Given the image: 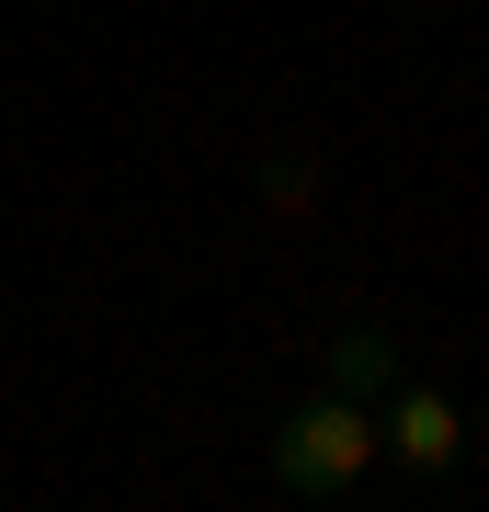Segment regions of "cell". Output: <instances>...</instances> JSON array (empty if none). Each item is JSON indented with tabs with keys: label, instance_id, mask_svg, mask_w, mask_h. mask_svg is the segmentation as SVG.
<instances>
[{
	"label": "cell",
	"instance_id": "1",
	"mask_svg": "<svg viewBox=\"0 0 489 512\" xmlns=\"http://www.w3.org/2000/svg\"><path fill=\"white\" fill-rule=\"evenodd\" d=\"M262 467H273V490H296V501H364V478L387 467L376 399H364V387H330V376H319L308 399L273 421Z\"/></svg>",
	"mask_w": 489,
	"mask_h": 512
},
{
	"label": "cell",
	"instance_id": "2",
	"mask_svg": "<svg viewBox=\"0 0 489 512\" xmlns=\"http://www.w3.org/2000/svg\"><path fill=\"white\" fill-rule=\"evenodd\" d=\"M376 433H387V467H399V478H455L467 444H478L467 410H455L433 376H410V387L387 376V387H376Z\"/></svg>",
	"mask_w": 489,
	"mask_h": 512
},
{
	"label": "cell",
	"instance_id": "3",
	"mask_svg": "<svg viewBox=\"0 0 489 512\" xmlns=\"http://www.w3.org/2000/svg\"><path fill=\"white\" fill-rule=\"evenodd\" d=\"M387 376H399V342H387L376 319H353V330H330V387H364V399H376Z\"/></svg>",
	"mask_w": 489,
	"mask_h": 512
},
{
	"label": "cell",
	"instance_id": "4",
	"mask_svg": "<svg viewBox=\"0 0 489 512\" xmlns=\"http://www.w3.org/2000/svg\"><path fill=\"white\" fill-rule=\"evenodd\" d=\"M467 433H478V444H489V399H478V410H467Z\"/></svg>",
	"mask_w": 489,
	"mask_h": 512
}]
</instances>
